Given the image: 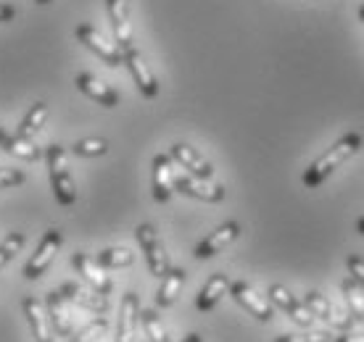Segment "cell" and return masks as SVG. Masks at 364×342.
Wrapping results in <instances>:
<instances>
[{
  "mask_svg": "<svg viewBox=\"0 0 364 342\" xmlns=\"http://www.w3.org/2000/svg\"><path fill=\"white\" fill-rule=\"evenodd\" d=\"M362 145H364V137L359 135V132H348V135H343L336 145H333V148H330V150H325L317 161L311 163L309 169L304 171V177H301L304 187L306 189L319 187V184L328 180L330 174H333L341 163L346 161V158H351L354 153H359V150H362Z\"/></svg>",
  "mask_w": 364,
  "mask_h": 342,
  "instance_id": "1",
  "label": "cell"
},
{
  "mask_svg": "<svg viewBox=\"0 0 364 342\" xmlns=\"http://www.w3.org/2000/svg\"><path fill=\"white\" fill-rule=\"evenodd\" d=\"M46 163H48V174H50V187H53L58 206L64 208L74 206L77 203V184H74L69 163H66V150L61 145H48Z\"/></svg>",
  "mask_w": 364,
  "mask_h": 342,
  "instance_id": "2",
  "label": "cell"
},
{
  "mask_svg": "<svg viewBox=\"0 0 364 342\" xmlns=\"http://www.w3.org/2000/svg\"><path fill=\"white\" fill-rule=\"evenodd\" d=\"M135 237H137V245H140L143 255H146L148 271H151L154 277H164L172 266H169V255H166V248H164V243H161L159 232H156V226L140 224L135 229Z\"/></svg>",
  "mask_w": 364,
  "mask_h": 342,
  "instance_id": "3",
  "label": "cell"
},
{
  "mask_svg": "<svg viewBox=\"0 0 364 342\" xmlns=\"http://www.w3.org/2000/svg\"><path fill=\"white\" fill-rule=\"evenodd\" d=\"M61 243H64V234H61V229H48V232L40 237L37 250L32 253V258H29L27 266H24V271H21V274H24V280H29V282L40 280V277L50 269L55 253L61 250Z\"/></svg>",
  "mask_w": 364,
  "mask_h": 342,
  "instance_id": "4",
  "label": "cell"
},
{
  "mask_svg": "<svg viewBox=\"0 0 364 342\" xmlns=\"http://www.w3.org/2000/svg\"><path fill=\"white\" fill-rule=\"evenodd\" d=\"M122 63H124V66H127V72L132 74V82L137 84L140 95L148 98V100H154L156 95H159V79L154 77L151 66H148L146 58L140 55V50L135 48V43L122 50Z\"/></svg>",
  "mask_w": 364,
  "mask_h": 342,
  "instance_id": "5",
  "label": "cell"
},
{
  "mask_svg": "<svg viewBox=\"0 0 364 342\" xmlns=\"http://www.w3.org/2000/svg\"><path fill=\"white\" fill-rule=\"evenodd\" d=\"M74 35H77V40H80L90 53L98 55L106 66H111V69H119V66H122V50H119L117 45L106 43V40L98 35V29L95 27H90V24H80V27L74 29Z\"/></svg>",
  "mask_w": 364,
  "mask_h": 342,
  "instance_id": "6",
  "label": "cell"
},
{
  "mask_svg": "<svg viewBox=\"0 0 364 342\" xmlns=\"http://www.w3.org/2000/svg\"><path fill=\"white\" fill-rule=\"evenodd\" d=\"M237 234H240V224L237 221H225V224H219L214 232H209L198 245H196V250L193 255L198 258V261H206V258H214L217 253H222L228 248L230 243H235Z\"/></svg>",
  "mask_w": 364,
  "mask_h": 342,
  "instance_id": "7",
  "label": "cell"
},
{
  "mask_svg": "<svg viewBox=\"0 0 364 342\" xmlns=\"http://www.w3.org/2000/svg\"><path fill=\"white\" fill-rule=\"evenodd\" d=\"M151 169H154V180H151L154 200L169 203L174 195V158L169 153H156Z\"/></svg>",
  "mask_w": 364,
  "mask_h": 342,
  "instance_id": "8",
  "label": "cell"
},
{
  "mask_svg": "<svg viewBox=\"0 0 364 342\" xmlns=\"http://www.w3.org/2000/svg\"><path fill=\"white\" fill-rule=\"evenodd\" d=\"M230 295H232V300H235L237 306H243L248 311V314L254 316V319H259V321H272V306L267 303L264 297L259 295L248 282L237 280V282H230Z\"/></svg>",
  "mask_w": 364,
  "mask_h": 342,
  "instance_id": "9",
  "label": "cell"
},
{
  "mask_svg": "<svg viewBox=\"0 0 364 342\" xmlns=\"http://www.w3.org/2000/svg\"><path fill=\"white\" fill-rule=\"evenodd\" d=\"M174 189H180L182 195L206 200V203H222L225 200V187L217 182L198 180L193 174H174Z\"/></svg>",
  "mask_w": 364,
  "mask_h": 342,
  "instance_id": "10",
  "label": "cell"
},
{
  "mask_svg": "<svg viewBox=\"0 0 364 342\" xmlns=\"http://www.w3.org/2000/svg\"><path fill=\"white\" fill-rule=\"evenodd\" d=\"M72 266L77 274H82V280L90 285L95 292H100V295H111V289H114V282H111V277L106 274V269L103 266H98V261H92L87 253L77 250L72 255Z\"/></svg>",
  "mask_w": 364,
  "mask_h": 342,
  "instance_id": "11",
  "label": "cell"
},
{
  "mask_svg": "<svg viewBox=\"0 0 364 342\" xmlns=\"http://www.w3.org/2000/svg\"><path fill=\"white\" fill-rule=\"evenodd\" d=\"M58 292L64 295L66 303H72V306H80L85 311H92V314H106L109 311V297L95 292V289H85L82 285H77V282H64Z\"/></svg>",
  "mask_w": 364,
  "mask_h": 342,
  "instance_id": "12",
  "label": "cell"
},
{
  "mask_svg": "<svg viewBox=\"0 0 364 342\" xmlns=\"http://www.w3.org/2000/svg\"><path fill=\"white\" fill-rule=\"evenodd\" d=\"M269 300H272L280 311H285V314L291 316L299 326H311V321H314V314L306 308V303H301L299 297L293 295L288 287H282V285H272V287H269Z\"/></svg>",
  "mask_w": 364,
  "mask_h": 342,
  "instance_id": "13",
  "label": "cell"
},
{
  "mask_svg": "<svg viewBox=\"0 0 364 342\" xmlns=\"http://www.w3.org/2000/svg\"><path fill=\"white\" fill-rule=\"evenodd\" d=\"M169 155H172L174 163H180L188 174L198 177V180L214 182V166H211V163L206 161L196 148H191V145H185V143H174L172 150H169Z\"/></svg>",
  "mask_w": 364,
  "mask_h": 342,
  "instance_id": "14",
  "label": "cell"
},
{
  "mask_svg": "<svg viewBox=\"0 0 364 342\" xmlns=\"http://www.w3.org/2000/svg\"><path fill=\"white\" fill-rule=\"evenodd\" d=\"M74 84H77V90L85 92L90 100H95L98 106L103 109H117L119 106V92L114 87H109L106 82L95 79L90 72H80L74 77Z\"/></svg>",
  "mask_w": 364,
  "mask_h": 342,
  "instance_id": "15",
  "label": "cell"
},
{
  "mask_svg": "<svg viewBox=\"0 0 364 342\" xmlns=\"http://www.w3.org/2000/svg\"><path fill=\"white\" fill-rule=\"evenodd\" d=\"M137 321H140V297L137 292H124L122 306H119L117 342H135Z\"/></svg>",
  "mask_w": 364,
  "mask_h": 342,
  "instance_id": "16",
  "label": "cell"
},
{
  "mask_svg": "<svg viewBox=\"0 0 364 342\" xmlns=\"http://www.w3.org/2000/svg\"><path fill=\"white\" fill-rule=\"evenodd\" d=\"M106 13H109L111 32H114V40H117L119 50H124V48L132 45V32H129V3L127 0H106Z\"/></svg>",
  "mask_w": 364,
  "mask_h": 342,
  "instance_id": "17",
  "label": "cell"
},
{
  "mask_svg": "<svg viewBox=\"0 0 364 342\" xmlns=\"http://www.w3.org/2000/svg\"><path fill=\"white\" fill-rule=\"evenodd\" d=\"M21 311L27 316L29 326H32V337L35 342H53V326L48 319V308L40 306V300L32 295H27L21 300Z\"/></svg>",
  "mask_w": 364,
  "mask_h": 342,
  "instance_id": "18",
  "label": "cell"
},
{
  "mask_svg": "<svg viewBox=\"0 0 364 342\" xmlns=\"http://www.w3.org/2000/svg\"><path fill=\"white\" fill-rule=\"evenodd\" d=\"M228 292H230V277H228V274H222V271L211 274L209 282L200 287L198 297H196V311H200V314H209L211 308H217V303L228 295Z\"/></svg>",
  "mask_w": 364,
  "mask_h": 342,
  "instance_id": "19",
  "label": "cell"
},
{
  "mask_svg": "<svg viewBox=\"0 0 364 342\" xmlns=\"http://www.w3.org/2000/svg\"><path fill=\"white\" fill-rule=\"evenodd\" d=\"M304 303H306V308H309L311 314L319 316V319H325L330 326H338V329H348V326L354 324L351 319H346V316L338 314L336 306H333V303H330V300L322 295V292H317V289H309V292H306V297H304Z\"/></svg>",
  "mask_w": 364,
  "mask_h": 342,
  "instance_id": "20",
  "label": "cell"
},
{
  "mask_svg": "<svg viewBox=\"0 0 364 342\" xmlns=\"http://www.w3.org/2000/svg\"><path fill=\"white\" fill-rule=\"evenodd\" d=\"M48 319L53 324V332L61 334V337H72V319H69V311H66V300L64 295L53 289L48 292Z\"/></svg>",
  "mask_w": 364,
  "mask_h": 342,
  "instance_id": "21",
  "label": "cell"
},
{
  "mask_svg": "<svg viewBox=\"0 0 364 342\" xmlns=\"http://www.w3.org/2000/svg\"><path fill=\"white\" fill-rule=\"evenodd\" d=\"M185 269H180V266H174V269H169L161 277V287H159V292H156V306L159 308H169L174 306V300H177V295H180L182 285H185Z\"/></svg>",
  "mask_w": 364,
  "mask_h": 342,
  "instance_id": "22",
  "label": "cell"
},
{
  "mask_svg": "<svg viewBox=\"0 0 364 342\" xmlns=\"http://www.w3.org/2000/svg\"><path fill=\"white\" fill-rule=\"evenodd\" d=\"M46 121H48V103H43V100H40V103H35V106L27 111V116L21 118L16 135L32 140L35 135H40V129L46 126Z\"/></svg>",
  "mask_w": 364,
  "mask_h": 342,
  "instance_id": "23",
  "label": "cell"
},
{
  "mask_svg": "<svg viewBox=\"0 0 364 342\" xmlns=\"http://www.w3.org/2000/svg\"><path fill=\"white\" fill-rule=\"evenodd\" d=\"M341 295L348 303V311L354 316V321L364 324V289L354 280H343L341 282Z\"/></svg>",
  "mask_w": 364,
  "mask_h": 342,
  "instance_id": "24",
  "label": "cell"
},
{
  "mask_svg": "<svg viewBox=\"0 0 364 342\" xmlns=\"http://www.w3.org/2000/svg\"><path fill=\"white\" fill-rule=\"evenodd\" d=\"M95 261L103 269H124V266L135 263V253L127 250V248H106L95 255Z\"/></svg>",
  "mask_w": 364,
  "mask_h": 342,
  "instance_id": "25",
  "label": "cell"
},
{
  "mask_svg": "<svg viewBox=\"0 0 364 342\" xmlns=\"http://www.w3.org/2000/svg\"><path fill=\"white\" fill-rule=\"evenodd\" d=\"M3 150L11 155H16L18 161H37L40 158V148H35V143L32 140H27V137H18V135H9V140H6V145H3Z\"/></svg>",
  "mask_w": 364,
  "mask_h": 342,
  "instance_id": "26",
  "label": "cell"
},
{
  "mask_svg": "<svg viewBox=\"0 0 364 342\" xmlns=\"http://www.w3.org/2000/svg\"><path fill=\"white\" fill-rule=\"evenodd\" d=\"M140 324H143V329H146L148 342H172L169 340V334H166L164 324H161V319H159V314H156L154 308L140 311Z\"/></svg>",
  "mask_w": 364,
  "mask_h": 342,
  "instance_id": "27",
  "label": "cell"
},
{
  "mask_svg": "<svg viewBox=\"0 0 364 342\" xmlns=\"http://www.w3.org/2000/svg\"><path fill=\"white\" fill-rule=\"evenodd\" d=\"M109 150V143L100 140V137H87V140H80V143L72 145V153L80 155V158H95V155H106Z\"/></svg>",
  "mask_w": 364,
  "mask_h": 342,
  "instance_id": "28",
  "label": "cell"
},
{
  "mask_svg": "<svg viewBox=\"0 0 364 342\" xmlns=\"http://www.w3.org/2000/svg\"><path fill=\"white\" fill-rule=\"evenodd\" d=\"M24 240H27V237H24L21 232H11L9 237L0 243V269H3L21 248H24Z\"/></svg>",
  "mask_w": 364,
  "mask_h": 342,
  "instance_id": "29",
  "label": "cell"
},
{
  "mask_svg": "<svg viewBox=\"0 0 364 342\" xmlns=\"http://www.w3.org/2000/svg\"><path fill=\"white\" fill-rule=\"evenodd\" d=\"M328 332H306V334H282L274 342H328Z\"/></svg>",
  "mask_w": 364,
  "mask_h": 342,
  "instance_id": "30",
  "label": "cell"
},
{
  "mask_svg": "<svg viewBox=\"0 0 364 342\" xmlns=\"http://www.w3.org/2000/svg\"><path fill=\"white\" fill-rule=\"evenodd\" d=\"M24 180H27V177H24V171H18V169H0V189L16 187V184H21Z\"/></svg>",
  "mask_w": 364,
  "mask_h": 342,
  "instance_id": "31",
  "label": "cell"
},
{
  "mask_svg": "<svg viewBox=\"0 0 364 342\" xmlns=\"http://www.w3.org/2000/svg\"><path fill=\"white\" fill-rule=\"evenodd\" d=\"M346 269H348V274H351V280L364 289V261L362 258H359V255H348Z\"/></svg>",
  "mask_w": 364,
  "mask_h": 342,
  "instance_id": "32",
  "label": "cell"
},
{
  "mask_svg": "<svg viewBox=\"0 0 364 342\" xmlns=\"http://www.w3.org/2000/svg\"><path fill=\"white\" fill-rule=\"evenodd\" d=\"M14 18H16V9H14L11 3H0V24L14 21Z\"/></svg>",
  "mask_w": 364,
  "mask_h": 342,
  "instance_id": "33",
  "label": "cell"
},
{
  "mask_svg": "<svg viewBox=\"0 0 364 342\" xmlns=\"http://www.w3.org/2000/svg\"><path fill=\"white\" fill-rule=\"evenodd\" d=\"M333 342H364V332L362 334H341Z\"/></svg>",
  "mask_w": 364,
  "mask_h": 342,
  "instance_id": "34",
  "label": "cell"
},
{
  "mask_svg": "<svg viewBox=\"0 0 364 342\" xmlns=\"http://www.w3.org/2000/svg\"><path fill=\"white\" fill-rule=\"evenodd\" d=\"M182 342H203V337H200V334L193 332V334H188V337H185V340H182Z\"/></svg>",
  "mask_w": 364,
  "mask_h": 342,
  "instance_id": "35",
  "label": "cell"
},
{
  "mask_svg": "<svg viewBox=\"0 0 364 342\" xmlns=\"http://www.w3.org/2000/svg\"><path fill=\"white\" fill-rule=\"evenodd\" d=\"M356 232H359V234L364 237V216L359 219V221H356Z\"/></svg>",
  "mask_w": 364,
  "mask_h": 342,
  "instance_id": "36",
  "label": "cell"
},
{
  "mask_svg": "<svg viewBox=\"0 0 364 342\" xmlns=\"http://www.w3.org/2000/svg\"><path fill=\"white\" fill-rule=\"evenodd\" d=\"M6 140H9V135H6V132H3V129H0V148H3V145H6Z\"/></svg>",
  "mask_w": 364,
  "mask_h": 342,
  "instance_id": "37",
  "label": "cell"
},
{
  "mask_svg": "<svg viewBox=\"0 0 364 342\" xmlns=\"http://www.w3.org/2000/svg\"><path fill=\"white\" fill-rule=\"evenodd\" d=\"M37 6H48V3H53V0H35Z\"/></svg>",
  "mask_w": 364,
  "mask_h": 342,
  "instance_id": "38",
  "label": "cell"
},
{
  "mask_svg": "<svg viewBox=\"0 0 364 342\" xmlns=\"http://www.w3.org/2000/svg\"><path fill=\"white\" fill-rule=\"evenodd\" d=\"M359 18H362V21H364V3H362V6H359Z\"/></svg>",
  "mask_w": 364,
  "mask_h": 342,
  "instance_id": "39",
  "label": "cell"
},
{
  "mask_svg": "<svg viewBox=\"0 0 364 342\" xmlns=\"http://www.w3.org/2000/svg\"><path fill=\"white\" fill-rule=\"evenodd\" d=\"M69 342H72V340H69Z\"/></svg>",
  "mask_w": 364,
  "mask_h": 342,
  "instance_id": "40",
  "label": "cell"
}]
</instances>
